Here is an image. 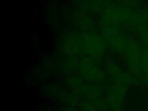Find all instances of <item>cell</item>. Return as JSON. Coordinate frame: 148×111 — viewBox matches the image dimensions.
Instances as JSON below:
<instances>
[{
	"label": "cell",
	"instance_id": "obj_9",
	"mask_svg": "<svg viewBox=\"0 0 148 111\" xmlns=\"http://www.w3.org/2000/svg\"><path fill=\"white\" fill-rule=\"evenodd\" d=\"M140 69L142 78L148 74V48L142 44L141 47Z\"/></svg>",
	"mask_w": 148,
	"mask_h": 111
},
{
	"label": "cell",
	"instance_id": "obj_10",
	"mask_svg": "<svg viewBox=\"0 0 148 111\" xmlns=\"http://www.w3.org/2000/svg\"><path fill=\"white\" fill-rule=\"evenodd\" d=\"M134 32L137 34L139 42L148 48V26L138 27Z\"/></svg>",
	"mask_w": 148,
	"mask_h": 111
},
{
	"label": "cell",
	"instance_id": "obj_2",
	"mask_svg": "<svg viewBox=\"0 0 148 111\" xmlns=\"http://www.w3.org/2000/svg\"><path fill=\"white\" fill-rule=\"evenodd\" d=\"M142 43L133 38L128 36L127 47L123 56L126 60L130 73L136 77L142 78L140 69Z\"/></svg>",
	"mask_w": 148,
	"mask_h": 111
},
{
	"label": "cell",
	"instance_id": "obj_1",
	"mask_svg": "<svg viewBox=\"0 0 148 111\" xmlns=\"http://www.w3.org/2000/svg\"><path fill=\"white\" fill-rule=\"evenodd\" d=\"M84 54L97 63L100 62L105 56L106 45L101 34L93 31H87L80 35Z\"/></svg>",
	"mask_w": 148,
	"mask_h": 111
},
{
	"label": "cell",
	"instance_id": "obj_4",
	"mask_svg": "<svg viewBox=\"0 0 148 111\" xmlns=\"http://www.w3.org/2000/svg\"><path fill=\"white\" fill-rule=\"evenodd\" d=\"M128 86L113 81L108 89V102L114 111H121L123 100Z\"/></svg>",
	"mask_w": 148,
	"mask_h": 111
},
{
	"label": "cell",
	"instance_id": "obj_12",
	"mask_svg": "<svg viewBox=\"0 0 148 111\" xmlns=\"http://www.w3.org/2000/svg\"><path fill=\"white\" fill-rule=\"evenodd\" d=\"M140 0H118L117 2L121 6L132 10H135L140 5Z\"/></svg>",
	"mask_w": 148,
	"mask_h": 111
},
{
	"label": "cell",
	"instance_id": "obj_16",
	"mask_svg": "<svg viewBox=\"0 0 148 111\" xmlns=\"http://www.w3.org/2000/svg\"><path fill=\"white\" fill-rule=\"evenodd\" d=\"M142 79L143 80V82H145V83L147 85V86L148 87V74H147L146 75L144 76Z\"/></svg>",
	"mask_w": 148,
	"mask_h": 111
},
{
	"label": "cell",
	"instance_id": "obj_3",
	"mask_svg": "<svg viewBox=\"0 0 148 111\" xmlns=\"http://www.w3.org/2000/svg\"><path fill=\"white\" fill-rule=\"evenodd\" d=\"M79 71L82 78L93 82H101L106 78L105 72L97 62L88 57L82 58L79 62Z\"/></svg>",
	"mask_w": 148,
	"mask_h": 111
},
{
	"label": "cell",
	"instance_id": "obj_5",
	"mask_svg": "<svg viewBox=\"0 0 148 111\" xmlns=\"http://www.w3.org/2000/svg\"><path fill=\"white\" fill-rule=\"evenodd\" d=\"M105 69L106 73L113 79V81L122 83L128 86L138 83V78L130 73L124 72L112 61L108 60L106 62Z\"/></svg>",
	"mask_w": 148,
	"mask_h": 111
},
{
	"label": "cell",
	"instance_id": "obj_14",
	"mask_svg": "<svg viewBox=\"0 0 148 111\" xmlns=\"http://www.w3.org/2000/svg\"><path fill=\"white\" fill-rule=\"evenodd\" d=\"M80 60H78L77 56H69L66 61V66L70 70H75L79 68Z\"/></svg>",
	"mask_w": 148,
	"mask_h": 111
},
{
	"label": "cell",
	"instance_id": "obj_11",
	"mask_svg": "<svg viewBox=\"0 0 148 111\" xmlns=\"http://www.w3.org/2000/svg\"><path fill=\"white\" fill-rule=\"evenodd\" d=\"M79 22L82 28L84 31V32L90 31L91 29L92 22L88 16H87L84 12L80 13L79 16Z\"/></svg>",
	"mask_w": 148,
	"mask_h": 111
},
{
	"label": "cell",
	"instance_id": "obj_8",
	"mask_svg": "<svg viewBox=\"0 0 148 111\" xmlns=\"http://www.w3.org/2000/svg\"><path fill=\"white\" fill-rule=\"evenodd\" d=\"M83 91H84L87 97L92 101H94L99 98L101 94V87L97 84L85 85Z\"/></svg>",
	"mask_w": 148,
	"mask_h": 111
},
{
	"label": "cell",
	"instance_id": "obj_13",
	"mask_svg": "<svg viewBox=\"0 0 148 111\" xmlns=\"http://www.w3.org/2000/svg\"><path fill=\"white\" fill-rule=\"evenodd\" d=\"M69 84L76 91H83L85 85L83 84L82 79L77 77H72L69 79Z\"/></svg>",
	"mask_w": 148,
	"mask_h": 111
},
{
	"label": "cell",
	"instance_id": "obj_6",
	"mask_svg": "<svg viewBox=\"0 0 148 111\" xmlns=\"http://www.w3.org/2000/svg\"><path fill=\"white\" fill-rule=\"evenodd\" d=\"M62 47L64 52L69 56H77L84 54L80 35H70L66 36L62 41Z\"/></svg>",
	"mask_w": 148,
	"mask_h": 111
},
{
	"label": "cell",
	"instance_id": "obj_7",
	"mask_svg": "<svg viewBox=\"0 0 148 111\" xmlns=\"http://www.w3.org/2000/svg\"><path fill=\"white\" fill-rule=\"evenodd\" d=\"M142 26H148V8H143L140 10H136L132 21L128 27L131 31Z\"/></svg>",
	"mask_w": 148,
	"mask_h": 111
},
{
	"label": "cell",
	"instance_id": "obj_15",
	"mask_svg": "<svg viewBox=\"0 0 148 111\" xmlns=\"http://www.w3.org/2000/svg\"><path fill=\"white\" fill-rule=\"evenodd\" d=\"M92 8L97 12H102L105 0H91Z\"/></svg>",
	"mask_w": 148,
	"mask_h": 111
}]
</instances>
